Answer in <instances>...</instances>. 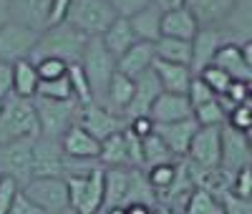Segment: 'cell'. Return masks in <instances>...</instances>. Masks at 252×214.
I'll return each instance as SVG.
<instances>
[{
	"label": "cell",
	"mask_w": 252,
	"mask_h": 214,
	"mask_svg": "<svg viewBox=\"0 0 252 214\" xmlns=\"http://www.w3.org/2000/svg\"><path fill=\"white\" fill-rule=\"evenodd\" d=\"M174 177H177V161H174V164H159V166L146 169V179H149V184L154 186L157 197L161 194L164 189H169V186H172Z\"/></svg>",
	"instance_id": "38"
},
{
	"label": "cell",
	"mask_w": 252,
	"mask_h": 214,
	"mask_svg": "<svg viewBox=\"0 0 252 214\" xmlns=\"http://www.w3.org/2000/svg\"><path fill=\"white\" fill-rule=\"evenodd\" d=\"M245 136H247V141H250V146H252V126H250L247 131H245Z\"/></svg>",
	"instance_id": "56"
},
{
	"label": "cell",
	"mask_w": 252,
	"mask_h": 214,
	"mask_svg": "<svg viewBox=\"0 0 252 214\" xmlns=\"http://www.w3.org/2000/svg\"><path fill=\"white\" fill-rule=\"evenodd\" d=\"M126 126H129L139 139H146L149 134H154V126H157V123H154V119H152V116H139V119H131Z\"/></svg>",
	"instance_id": "50"
},
{
	"label": "cell",
	"mask_w": 252,
	"mask_h": 214,
	"mask_svg": "<svg viewBox=\"0 0 252 214\" xmlns=\"http://www.w3.org/2000/svg\"><path fill=\"white\" fill-rule=\"evenodd\" d=\"M18 191H20L18 182H13L10 177H0V214L10 212V204H13Z\"/></svg>",
	"instance_id": "46"
},
{
	"label": "cell",
	"mask_w": 252,
	"mask_h": 214,
	"mask_svg": "<svg viewBox=\"0 0 252 214\" xmlns=\"http://www.w3.org/2000/svg\"><path fill=\"white\" fill-rule=\"evenodd\" d=\"M161 93H164V89H161V83H159L154 68L141 73L134 81V98H131L129 106H126V111H124L126 123H129L131 119H139V116H149L152 114V106L157 103V98Z\"/></svg>",
	"instance_id": "14"
},
{
	"label": "cell",
	"mask_w": 252,
	"mask_h": 214,
	"mask_svg": "<svg viewBox=\"0 0 252 214\" xmlns=\"http://www.w3.org/2000/svg\"><path fill=\"white\" fill-rule=\"evenodd\" d=\"M10 20V3L8 0H0V28Z\"/></svg>",
	"instance_id": "51"
},
{
	"label": "cell",
	"mask_w": 252,
	"mask_h": 214,
	"mask_svg": "<svg viewBox=\"0 0 252 214\" xmlns=\"http://www.w3.org/2000/svg\"><path fill=\"white\" fill-rule=\"evenodd\" d=\"M98 161L103 169H114V166H129V149H126L124 131L109 136L106 141H101V154Z\"/></svg>",
	"instance_id": "32"
},
{
	"label": "cell",
	"mask_w": 252,
	"mask_h": 214,
	"mask_svg": "<svg viewBox=\"0 0 252 214\" xmlns=\"http://www.w3.org/2000/svg\"><path fill=\"white\" fill-rule=\"evenodd\" d=\"M3 101H5V98H0V111H3Z\"/></svg>",
	"instance_id": "59"
},
{
	"label": "cell",
	"mask_w": 252,
	"mask_h": 214,
	"mask_svg": "<svg viewBox=\"0 0 252 214\" xmlns=\"http://www.w3.org/2000/svg\"><path fill=\"white\" fill-rule=\"evenodd\" d=\"M199 131V123L194 119H184V121H172V123H157L154 134L172 149V154L177 159H184L189 152L194 134Z\"/></svg>",
	"instance_id": "17"
},
{
	"label": "cell",
	"mask_w": 252,
	"mask_h": 214,
	"mask_svg": "<svg viewBox=\"0 0 252 214\" xmlns=\"http://www.w3.org/2000/svg\"><path fill=\"white\" fill-rule=\"evenodd\" d=\"M222 46H224V38H222L220 28H215V26L199 28L197 35L192 38V63H189L192 76H199L207 66H212L215 56Z\"/></svg>",
	"instance_id": "15"
},
{
	"label": "cell",
	"mask_w": 252,
	"mask_h": 214,
	"mask_svg": "<svg viewBox=\"0 0 252 214\" xmlns=\"http://www.w3.org/2000/svg\"><path fill=\"white\" fill-rule=\"evenodd\" d=\"M240 51H242V58H245V63L252 68V40H247V43H242L240 46Z\"/></svg>",
	"instance_id": "53"
},
{
	"label": "cell",
	"mask_w": 252,
	"mask_h": 214,
	"mask_svg": "<svg viewBox=\"0 0 252 214\" xmlns=\"http://www.w3.org/2000/svg\"><path fill=\"white\" fill-rule=\"evenodd\" d=\"M86 43H89L86 33H81L71 23H61V26L46 28L40 33L28 61L33 66L40 61H46V58H58L63 63H68V66L71 63H81V56L86 51Z\"/></svg>",
	"instance_id": "1"
},
{
	"label": "cell",
	"mask_w": 252,
	"mask_h": 214,
	"mask_svg": "<svg viewBox=\"0 0 252 214\" xmlns=\"http://www.w3.org/2000/svg\"><path fill=\"white\" fill-rule=\"evenodd\" d=\"M101 40H103V46H106L116 56V61H119L139 38H136V33H134V28L129 23V18H116L114 23L106 28V33L101 35Z\"/></svg>",
	"instance_id": "27"
},
{
	"label": "cell",
	"mask_w": 252,
	"mask_h": 214,
	"mask_svg": "<svg viewBox=\"0 0 252 214\" xmlns=\"http://www.w3.org/2000/svg\"><path fill=\"white\" fill-rule=\"evenodd\" d=\"M141 154H144V171L152 169V166H159V164H174L179 161L172 149L166 146L157 134H149L146 139H141Z\"/></svg>",
	"instance_id": "33"
},
{
	"label": "cell",
	"mask_w": 252,
	"mask_h": 214,
	"mask_svg": "<svg viewBox=\"0 0 252 214\" xmlns=\"http://www.w3.org/2000/svg\"><path fill=\"white\" fill-rule=\"evenodd\" d=\"M229 191L240 199H252V164L242 166L229 182Z\"/></svg>",
	"instance_id": "41"
},
{
	"label": "cell",
	"mask_w": 252,
	"mask_h": 214,
	"mask_svg": "<svg viewBox=\"0 0 252 214\" xmlns=\"http://www.w3.org/2000/svg\"><path fill=\"white\" fill-rule=\"evenodd\" d=\"M38 83H40L38 68L33 66L28 58L13 63V93L15 96H20V98H35Z\"/></svg>",
	"instance_id": "30"
},
{
	"label": "cell",
	"mask_w": 252,
	"mask_h": 214,
	"mask_svg": "<svg viewBox=\"0 0 252 214\" xmlns=\"http://www.w3.org/2000/svg\"><path fill=\"white\" fill-rule=\"evenodd\" d=\"M63 154L61 139L51 136H35L33 141V177H63Z\"/></svg>",
	"instance_id": "13"
},
{
	"label": "cell",
	"mask_w": 252,
	"mask_h": 214,
	"mask_svg": "<svg viewBox=\"0 0 252 214\" xmlns=\"http://www.w3.org/2000/svg\"><path fill=\"white\" fill-rule=\"evenodd\" d=\"M212 66L222 68L232 81H242V83H250L252 86V68L245 63L242 51H240L237 43H224V46L217 51Z\"/></svg>",
	"instance_id": "24"
},
{
	"label": "cell",
	"mask_w": 252,
	"mask_h": 214,
	"mask_svg": "<svg viewBox=\"0 0 252 214\" xmlns=\"http://www.w3.org/2000/svg\"><path fill=\"white\" fill-rule=\"evenodd\" d=\"M187 96H189V101H192L194 109H199V106H204V103H209V101H215V98H217V96L212 93V89H209V86H207L199 76L192 78V86H189Z\"/></svg>",
	"instance_id": "43"
},
{
	"label": "cell",
	"mask_w": 252,
	"mask_h": 214,
	"mask_svg": "<svg viewBox=\"0 0 252 214\" xmlns=\"http://www.w3.org/2000/svg\"><path fill=\"white\" fill-rule=\"evenodd\" d=\"M8 3H10V20L38 33L48 28L51 0H8Z\"/></svg>",
	"instance_id": "19"
},
{
	"label": "cell",
	"mask_w": 252,
	"mask_h": 214,
	"mask_svg": "<svg viewBox=\"0 0 252 214\" xmlns=\"http://www.w3.org/2000/svg\"><path fill=\"white\" fill-rule=\"evenodd\" d=\"M199 78L212 89V93L220 98V96H224L227 93V89H229V83H232V78H229L222 68H217V66H207L202 73H199Z\"/></svg>",
	"instance_id": "39"
},
{
	"label": "cell",
	"mask_w": 252,
	"mask_h": 214,
	"mask_svg": "<svg viewBox=\"0 0 252 214\" xmlns=\"http://www.w3.org/2000/svg\"><path fill=\"white\" fill-rule=\"evenodd\" d=\"M252 164V146L245 136V131H237L229 123L222 126V159H220V171L232 182V177L242 166Z\"/></svg>",
	"instance_id": "10"
},
{
	"label": "cell",
	"mask_w": 252,
	"mask_h": 214,
	"mask_svg": "<svg viewBox=\"0 0 252 214\" xmlns=\"http://www.w3.org/2000/svg\"><path fill=\"white\" fill-rule=\"evenodd\" d=\"M38 38H40L38 31H31L26 26L15 23V20H8V23L0 28V61L18 63V61L31 58Z\"/></svg>",
	"instance_id": "11"
},
{
	"label": "cell",
	"mask_w": 252,
	"mask_h": 214,
	"mask_svg": "<svg viewBox=\"0 0 252 214\" xmlns=\"http://www.w3.org/2000/svg\"><path fill=\"white\" fill-rule=\"evenodd\" d=\"M33 103H35V114H38L40 136L61 139L71 126H76L78 109H81V103L76 98H71V101H53V98L35 96Z\"/></svg>",
	"instance_id": "5"
},
{
	"label": "cell",
	"mask_w": 252,
	"mask_h": 214,
	"mask_svg": "<svg viewBox=\"0 0 252 214\" xmlns=\"http://www.w3.org/2000/svg\"><path fill=\"white\" fill-rule=\"evenodd\" d=\"M38 134H40V126H38L33 98H20L10 93L3 101V111H0V144H10Z\"/></svg>",
	"instance_id": "2"
},
{
	"label": "cell",
	"mask_w": 252,
	"mask_h": 214,
	"mask_svg": "<svg viewBox=\"0 0 252 214\" xmlns=\"http://www.w3.org/2000/svg\"><path fill=\"white\" fill-rule=\"evenodd\" d=\"M154 51H157L159 61L182 63V66H189V63H192V40H179V38L161 35L154 43Z\"/></svg>",
	"instance_id": "31"
},
{
	"label": "cell",
	"mask_w": 252,
	"mask_h": 214,
	"mask_svg": "<svg viewBox=\"0 0 252 214\" xmlns=\"http://www.w3.org/2000/svg\"><path fill=\"white\" fill-rule=\"evenodd\" d=\"M194 121L199 126H224L227 123V111L220 103V98H215V101L199 106V109H194Z\"/></svg>",
	"instance_id": "37"
},
{
	"label": "cell",
	"mask_w": 252,
	"mask_h": 214,
	"mask_svg": "<svg viewBox=\"0 0 252 214\" xmlns=\"http://www.w3.org/2000/svg\"><path fill=\"white\" fill-rule=\"evenodd\" d=\"M187 159L202 169H220L222 159V126H199L192 144H189Z\"/></svg>",
	"instance_id": "12"
},
{
	"label": "cell",
	"mask_w": 252,
	"mask_h": 214,
	"mask_svg": "<svg viewBox=\"0 0 252 214\" xmlns=\"http://www.w3.org/2000/svg\"><path fill=\"white\" fill-rule=\"evenodd\" d=\"M68 81H71V89H73V98H76L81 106L96 101V98H94V91H91V83H89L86 73H83L81 63H71V66H68Z\"/></svg>",
	"instance_id": "36"
},
{
	"label": "cell",
	"mask_w": 252,
	"mask_h": 214,
	"mask_svg": "<svg viewBox=\"0 0 252 214\" xmlns=\"http://www.w3.org/2000/svg\"><path fill=\"white\" fill-rule=\"evenodd\" d=\"M152 3H154V5H159L161 10H166V8H172L174 0H152Z\"/></svg>",
	"instance_id": "54"
},
{
	"label": "cell",
	"mask_w": 252,
	"mask_h": 214,
	"mask_svg": "<svg viewBox=\"0 0 252 214\" xmlns=\"http://www.w3.org/2000/svg\"><path fill=\"white\" fill-rule=\"evenodd\" d=\"M68 202L73 214H98L103 209V189H106V169L98 166L89 177H66Z\"/></svg>",
	"instance_id": "4"
},
{
	"label": "cell",
	"mask_w": 252,
	"mask_h": 214,
	"mask_svg": "<svg viewBox=\"0 0 252 214\" xmlns=\"http://www.w3.org/2000/svg\"><path fill=\"white\" fill-rule=\"evenodd\" d=\"M184 214H224V212H222L220 199L212 194V191L194 189L189 202H187V207H184Z\"/></svg>",
	"instance_id": "34"
},
{
	"label": "cell",
	"mask_w": 252,
	"mask_h": 214,
	"mask_svg": "<svg viewBox=\"0 0 252 214\" xmlns=\"http://www.w3.org/2000/svg\"><path fill=\"white\" fill-rule=\"evenodd\" d=\"M71 10V0H51V8H48V28L66 23Z\"/></svg>",
	"instance_id": "47"
},
{
	"label": "cell",
	"mask_w": 252,
	"mask_h": 214,
	"mask_svg": "<svg viewBox=\"0 0 252 214\" xmlns=\"http://www.w3.org/2000/svg\"><path fill=\"white\" fill-rule=\"evenodd\" d=\"M35 68H38L40 81H51V78L66 76V73H68V63H63V61H58V58H46V61L35 63Z\"/></svg>",
	"instance_id": "44"
},
{
	"label": "cell",
	"mask_w": 252,
	"mask_h": 214,
	"mask_svg": "<svg viewBox=\"0 0 252 214\" xmlns=\"http://www.w3.org/2000/svg\"><path fill=\"white\" fill-rule=\"evenodd\" d=\"M76 126H81L83 131H89L94 139L106 141L109 136L124 131V128H126V119L114 114V111H109L103 103L91 101V103H86V106H81V109H78Z\"/></svg>",
	"instance_id": "9"
},
{
	"label": "cell",
	"mask_w": 252,
	"mask_h": 214,
	"mask_svg": "<svg viewBox=\"0 0 252 214\" xmlns=\"http://www.w3.org/2000/svg\"><path fill=\"white\" fill-rule=\"evenodd\" d=\"M227 123L232 128H237V131H247V128L252 126V98L247 103L235 106V109L227 114Z\"/></svg>",
	"instance_id": "42"
},
{
	"label": "cell",
	"mask_w": 252,
	"mask_h": 214,
	"mask_svg": "<svg viewBox=\"0 0 252 214\" xmlns=\"http://www.w3.org/2000/svg\"><path fill=\"white\" fill-rule=\"evenodd\" d=\"M35 96H40V98H53V101H71V98H73V89H71L68 73H66V76H61V78L40 81Z\"/></svg>",
	"instance_id": "35"
},
{
	"label": "cell",
	"mask_w": 252,
	"mask_h": 214,
	"mask_svg": "<svg viewBox=\"0 0 252 214\" xmlns=\"http://www.w3.org/2000/svg\"><path fill=\"white\" fill-rule=\"evenodd\" d=\"M111 8L116 10L119 18H131L136 13H141L144 8L152 5V0H109Z\"/></svg>",
	"instance_id": "45"
},
{
	"label": "cell",
	"mask_w": 252,
	"mask_h": 214,
	"mask_svg": "<svg viewBox=\"0 0 252 214\" xmlns=\"http://www.w3.org/2000/svg\"><path fill=\"white\" fill-rule=\"evenodd\" d=\"M61 146H63V154L73 159H98L101 154V141L94 139L89 131H83L81 126H71L61 136Z\"/></svg>",
	"instance_id": "23"
},
{
	"label": "cell",
	"mask_w": 252,
	"mask_h": 214,
	"mask_svg": "<svg viewBox=\"0 0 252 214\" xmlns=\"http://www.w3.org/2000/svg\"><path fill=\"white\" fill-rule=\"evenodd\" d=\"M152 214H166V209H164V207H154V212H152Z\"/></svg>",
	"instance_id": "57"
},
{
	"label": "cell",
	"mask_w": 252,
	"mask_h": 214,
	"mask_svg": "<svg viewBox=\"0 0 252 214\" xmlns=\"http://www.w3.org/2000/svg\"><path fill=\"white\" fill-rule=\"evenodd\" d=\"M154 123H172V121H184V119H194V106L189 101L187 93H161L157 103L152 106Z\"/></svg>",
	"instance_id": "18"
},
{
	"label": "cell",
	"mask_w": 252,
	"mask_h": 214,
	"mask_svg": "<svg viewBox=\"0 0 252 214\" xmlns=\"http://www.w3.org/2000/svg\"><path fill=\"white\" fill-rule=\"evenodd\" d=\"M152 68L161 83V89L166 93H187L189 86H192V68L182 66V63H169V61H159L154 58Z\"/></svg>",
	"instance_id": "22"
},
{
	"label": "cell",
	"mask_w": 252,
	"mask_h": 214,
	"mask_svg": "<svg viewBox=\"0 0 252 214\" xmlns=\"http://www.w3.org/2000/svg\"><path fill=\"white\" fill-rule=\"evenodd\" d=\"M116 18L119 15L109 0H71L66 23H71L73 28L91 38V35H103Z\"/></svg>",
	"instance_id": "6"
},
{
	"label": "cell",
	"mask_w": 252,
	"mask_h": 214,
	"mask_svg": "<svg viewBox=\"0 0 252 214\" xmlns=\"http://www.w3.org/2000/svg\"><path fill=\"white\" fill-rule=\"evenodd\" d=\"M166 214H179V212H169V209H166Z\"/></svg>",
	"instance_id": "60"
},
{
	"label": "cell",
	"mask_w": 252,
	"mask_h": 214,
	"mask_svg": "<svg viewBox=\"0 0 252 214\" xmlns=\"http://www.w3.org/2000/svg\"><path fill=\"white\" fill-rule=\"evenodd\" d=\"M33 141L35 136L0 144V177H10L20 189L33 179Z\"/></svg>",
	"instance_id": "8"
},
{
	"label": "cell",
	"mask_w": 252,
	"mask_h": 214,
	"mask_svg": "<svg viewBox=\"0 0 252 214\" xmlns=\"http://www.w3.org/2000/svg\"><path fill=\"white\" fill-rule=\"evenodd\" d=\"M8 214H46L40 207H35L26 194H23V189L15 194V199H13V204H10V212Z\"/></svg>",
	"instance_id": "48"
},
{
	"label": "cell",
	"mask_w": 252,
	"mask_h": 214,
	"mask_svg": "<svg viewBox=\"0 0 252 214\" xmlns=\"http://www.w3.org/2000/svg\"><path fill=\"white\" fill-rule=\"evenodd\" d=\"M224 43H242L252 40V0H237L229 15L217 26Z\"/></svg>",
	"instance_id": "16"
},
{
	"label": "cell",
	"mask_w": 252,
	"mask_h": 214,
	"mask_svg": "<svg viewBox=\"0 0 252 214\" xmlns=\"http://www.w3.org/2000/svg\"><path fill=\"white\" fill-rule=\"evenodd\" d=\"M187 3V0H174V3H172V8H179V5H184Z\"/></svg>",
	"instance_id": "58"
},
{
	"label": "cell",
	"mask_w": 252,
	"mask_h": 214,
	"mask_svg": "<svg viewBox=\"0 0 252 214\" xmlns=\"http://www.w3.org/2000/svg\"><path fill=\"white\" fill-rule=\"evenodd\" d=\"M13 93V63L0 61V98H8Z\"/></svg>",
	"instance_id": "49"
},
{
	"label": "cell",
	"mask_w": 252,
	"mask_h": 214,
	"mask_svg": "<svg viewBox=\"0 0 252 214\" xmlns=\"http://www.w3.org/2000/svg\"><path fill=\"white\" fill-rule=\"evenodd\" d=\"M237 0H187V8L192 10V15L197 18L199 28H209V26H220L222 20L229 15V10L235 8Z\"/></svg>",
	"instance_id": "26"
},
{
	"label": "cell",
	"mask_w": 252,
	"mask_h": 214,
	"mask_svg": "<svg viewBox=\"0 0 252 214\" xmlns=\"http://www.w3.org/2000/svg\"><path fill=\"white\" fill-rule=\"evenodd\" d=\"M199 31L197 18L192 15L187 5L179 8H166L161 15V35L166 38H179V40H192Z\"/></svg>",
	"instance_id": "21"
},
{
	"label": "cell",
	"mask_w": 252,
	"mask_h": 214,
	"mask_svg": "<svg viewBox=\"0 0 252 214\" xmlns=\"http://www.w3.org/2000/svg\"><path fill=\"white\" fill-rule=\"evenodd\" d=\"M154 207H146V204H129L126 207V214H152Z\"/></svg>",
	"instance_id": "52"
},
{
	"label": "cell",
	"mask_w": 252,
	"mask_h": 214,
	"mask_svg": "<svg viewBox=\"0 0 252 214\" xmlns=\"http://www.w3.org/2000/svg\"><path fill=\"white\" fill-rule=\"evenodd\" d=\"M154 58H157L154 43H149V40H136L134 46L116 61V71L124 73V76H129L131 81H136L141 73H146V71L152 68Z\"/></svg>",
	"instance_id": "20"
},
{
	"label": "cell",
	"mask_w": 252,
	"mask_h": 214,
	"mask_svg": "<svg viewBox=\"0 0 252 214\" xmlns=\"http://www.w3.org/2000/svg\"><path fill=\"white\" fill-rule=\"evenodd\" d=\"M131 184V166L106 169V189H103V212L111 207H126Z\"/></svg>",
	"instance_id": "25"
},
{
	"label": "cell",
	"mask_w": 252,
	"mask_h": 214,
	"mask_svg": "<svg viewBox=\"0 0 252 214\" xmlns=\"http://www.w3.org/2000/svg\"><path fill=\"white\" fill-rule=\"evenodd\" d=\"M131 98H134V81L129 76H124V73L116 71L114 78H111V83H109V89H106V96H103V106H106L109 111L124 116L126 106L131 103Z\"/></svg>",
	"instance_id": "28"
},
{
	"label": "cell",
	"mask_w": 252,
	"mask_h": 214,
	"mask_svg": "<svg viewBox=\"0 0 252 214\" xmlns=\"http://www.w3.org/2000/svg\"><path fill=\"white\" fill-rule=\"evenodd\" d=\"M103 214H126V207H111V209H106Z\"/></svg>",
	"instance_id": "55"
},
{
	"label": "cell",
	"mask_w": 252,
	"mask_h": 214,
	"mask_svg": "<svg viewBox=\"0 0 252 214\" xmlns=\"http://www.w3.org/2000/svg\"><path fill=\"white\" fill-rule=\"evenodd\" d=\"M81 68L86 73L94 98H103L106 96V89L116 73V56L103 46L101 35H91L86 43V51L81 56Z\"/></svg>",
	"instance_id": "3"
},
{
	"label": "cell",
	"mask_w": 252,
	"mask_h": 214,
	"mask_svg": "<svg viewBox=\"0 0 252 214\" xmlns=\"http://www.w3.org/2000/svg\"><path fill=\"white\" fill-rule=\"evenodd\" d=\"M224 214H252V199H240L229 189H222L217 194Z\"/></svg>",
	"instance_id": "40"
},
{
	"label": "cell",
	"mask_w": 252,
	"mask_h": 214,
	"mask_svg": "<svg viewBox=\"0 0 252 214\" xmlns=\"http://www.w3.org/2000/svg\"><path fill=\"white\" fill-rule=\"evenodd\" d=\"M23 194L46 214H66L71 209L68 184L63 177H33L23 186Z\"/></svg>",
	"instance_id": "7"
},
{
	"label": "cell",
	"mask_w": 252,
	"mask_h": 214,
	"mask_svg": "<svg viewBox=\"0 0 252 214\" xmlns=\"http://www.w3.org/2000/svg\"><path fill=\"white\" fill-rule=\"evenodd\" d=\"M161 15H164V10H161L159 5H154V3H152L149 8H144L141 13L131 15L129 23H131L136 38H139V40L157 43V40L161 38Z\"/></svg>",
	"instance_id": "29"
}]
</instances>
